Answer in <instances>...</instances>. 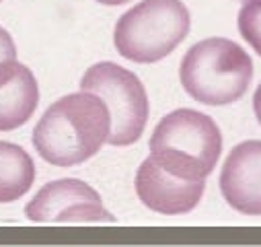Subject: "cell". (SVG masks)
<instances>
[{"instance_id":"cell-14","label":"cell","mask_w":261,"mask_h":247,"mask_svg":"<svg viewBox=\"0 0 261 247\" xmlns=\"http://www.w3.org/2000/svg\"><path fill=\"white\" fill-rule=\"evenodd\" d=\"M97 3L107 5V7H117V5H125V3H129V0H97Z\"/></svg>"},{"instance_id":"cell-6","label":"cell","mask_w":261,"mask_h":247,"mask_svg":"<svg viewBox=\"0 0 261 247\" xmlns=\"http://www.w3.org/2000/svg\"><path fill=\"white\" fill-rule=\"evenodd\" d=\"M31 223H115L101 196L81 179L45 183L25 206Z\"/></svg>"},{"instance_id":"cell-5","label":"cell","mask_w":261,"mask_h":247,"mask_svg":"<svg viewBox=\"0 0 261 247\" xmlns=\"http://www.w3.org/2000/svg\"><path fill=\"white\" fill-rule=\"evenodd\" d=\"M81 91L95 93L107 105L111 146H129L142 136L150 107L146 89L134 72L113 62H99L83 75Z\"/></svg>"},{"instance_id":"cell-3","label":"cell","mask_w":261,"mask_h":247,"mask_svg":"<svg viewBox=\"0 0 261 247\" xmlns=\"http://www.w3.org/2000/svg\"><path fill=\"white\" fill-rule=\"evenodd\" d=\"M179 77L191 99L204 105H228L247 93L253 62L234 41L210 37L189 47L181 60Z\"/></svg>"},{"instance_id":"cell-2","label":"cell","mask_w":261,"mask_h":247,"mask_svg":"<svg viewBox=\"0 0 261 247\" xmlns=\"http://www.w3.org/2000/svg\"><path fill=\"white\" fill-rule=\"evenodd\" d=\"M222 151L216 121L195 109H175L165 115L150 138V157L171 175L181 179H206Z\"/></svg>"},{"instance_id":"cell-11","label":"cell","mask_w":261,"mask_h":247,"mask_svg":"<svg viewBox=\"0 0 261 247\" xmlns=\"http://www.w3.org/2000/svg\"><path fill=\"white\" fill-rule=\"evenodd\" d=\"M239 31L243 39L261 56V0H245L239 13Z\"/></svg>"},{"instance_id":"cell-1","label":"cell","mask_w":261,"mask_h":247,"mask_svg":"<svg viewBox=\"0 0 261 247\" xmlns=\"http://www.w3.org/2000/svg\"><path fill=\"white\" fill-rule=\"evenodd\" d=\"M109 128L107 105L95 93L81 91L47 107L33 128V146L56 167H74L101 151Z\"/></svg>"},{"instance_id":"cell-8","label":"cell","mask_w":261,"mask_h":247,"mask_svg":"<svg viewBox=\"0 0 261 247\" xmlns=\"http://www.w3.org/2000/svg\"><path fill=\"white\" fill-rule=\"evenodd\" d=\"M220 192L241 214L261 216V140L237 144L224 161Z\"/></svg>"},{"instance_id":"cell-13","label":"cell","mask_w":261,"mask_h":247,"mask_svg":"<svg viewBox=\"0 0 261 247\" xmlns=\"http://www.w3.org/2000/svg\"><path fill=\"white\" fill-rule=\"evenodd\" d=\"M253 109H255V115H257V119H259V124H261V85H259L257 91H255V97H253Z\"/></svg>"},{"instance_id":"cell-10","label":"cell","mask_w":261,"mask_h":247,"mask_svg":"<svg viewBox=\"0 0 261 247\" xmlns=\"http://www.w3.org/2000/svg\"><path fill=\"white\" fill-rule=\"evenodd\" d=\"M35 179L33 159L21 146L0 140V204L23 198Z\"/></svg>"},{"instance_id":"cell-9","label":"cell","mask_w":261,"mask_h":247,"mask_svg":"<svg viewBox=\"0 0 261 247\" xmlns=\"http://www.w3.org/2000/svg\"><path fill=\"white\" fill-rule=\"evenodd\" d=\"M39 103V87L33 72L17 60L0 62V132L29 121Z\"/></svg>"},{"instance_id":"cell-12","label":"cell","mask_w":261,"mask_h":247,"mask_svg":"<svg viewBox=\"0 0 261 247\" xmlns=\"http://www.w3.org/2000/svg\"><path fill=\"white\" fill-rule=\"evenodd\" d=\"M11 60H17V47L9 31L0 27V62H11Z\"/></svg>"},{"instance_id":"cell-4","label":"cell","mask_w":261,"mask_h":247,"mask_svg":"<svg viewBox=\"0 0 261 247\" xmlns=\"http://www.w3.org/2000/svg\"><path fill=\"white\" fill-rule=\"evenodd\" d=\"M189 31V11L181 0H142L115 23L113 43L125 58L150 64L169 56Z\"/></svg>"},{"instance_id":"cell-15","label":"cell","mask_w":261,"mask_h":247,"mask_svg":"<svg viewBox=\"0 0 261 247\" xmlns=\"http://www.w3.org/2000/svg\"><path fill=\"white\" fill-rule=\"evenodd\" d=\"M0 3H3V0H0Z\"/></svg>"},{"instance_id":"cell-7","label":"cell","mask_w":261,"mask_h":247,"mask_svg":"<svg viewBox=\"0 0 261 247\" xmlns=\"http://www.w3.org/2000/svg\"><path fill=\"white\" fill-rule=\"evenodd\" d=\"M206 190L204 179H181L171 175L148 157L136 173V194L142 204L161 214H185L200 204Z\"/></svg>"}]
</instances>
